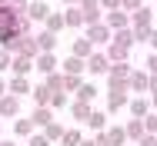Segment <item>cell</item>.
I'll return each mask as SVG.
<instances>
[{"label": "cell", "mask_w": 157, "mask_h": 146, "mask_svg": "<svg viewBox=\"0 0 157 146\" xmlns=\"http://www.w3.org/2000/svg\"><path fill=\"white\" fill-rule=\"evenodd\" d=\"M30 70H37L30 57H13V63H10V73H13V77H27Z\"/></svg>", "instance_id": "cell-18"}, {"label": "cell", "mask_w": 157, "mask_h": 146, "mask_svg": "<svg viewBox=\"0 0 157 146\" xmlns=\"http://www.w3.org/2000/svg\"><path fill=\"white\" fill-rule=\"evenodd\" d=\"M54 47H57V33L40 30V33H37V50H40V53H54Z\"/></svg>", "instance_id": "cell-15"}, {"label": "cell", "mask_w": 157, "mask_h": 146, "mask_svg": "<svg viewBox=\"0 0 157 146\" xmlns=\"http://www.w3.org/2000/svg\"><path fill=\"white\" fill-rule=\"evenodd\" d=\"M87 70V60H80V57H67L60 63V73H67V77H80Z\"/></svg>", "instance_id": "cell-13"}, {"label": "cell", "mask_w": 157, "mask_h": 146, "mask_svg": "<svg viewBox=\"0 0 157 146\" xmlns=\"http://www.w3.org/2000/svg\"><path fill=\"white\" fill-rule=\"evenodd\" d=\"M140 146H157V136H154V133H147V136L140 140Z\"/></svg>", "instance_id": "cell-44"}, {"label": "cell", "mask_w": 157, "mask_h": 146, "mask_svg": "<svg viewBox=\"0 0 157 146\" xmlns=\"http://www.w3.org/2000/svg\"><path fill=\"white\" fill-rule=\"evenodd\" d=\"M63 27H67V23H63V13H60V10H57V13H50V17H47V23H44V30H50V33H60Z\"/></svg>", "instance_id": "cell-26"}, {"label": "cell", "mask_w": 157, "mask_h": 146, "mask_svg": "<svg viewBox=\"0 0 157 146\" xmlns=\"http://www.w3.org/2000/svg\"><path fill=\"white\" fill-rule=\"evenodd\" d=\"M140 7H144V0H124V7H121V10L134 13V10H140Z\"/></svg>", "instance_id": "cell-41"}, {"label": "cell", "mask_w": 157, "mask_h": 146, "mask_svg": "<svg viewBox=\"0 0 157 146\" xmlns=\"http://www.w3.org/2000/svg\"><path fill=\"white\" fill-rule=\"evenodd\" d=\"M80 87H84L80 77H67V73H63V93H77Z\"/></svg>", "instance_id": "cell-33"}, {"label": "cell", "mask_w": 157, "mask_h": 146, "mask_svg": "<svg viewBox=\"0 0 157 146\" xmlns=\"http://www.w3.org/2000/svg\"><path fill=\"white\" fill-rule=\"evenodd\" d=\"M10 53H13V57H30V60H37V57H40V50H37V37H33V33L17 37V43L10 47Z\"/></svg>", "instance_id": "cell-2"}, {"label": "cell", "mask_w": 157, "mask_h": 146, "mask_svg": "<svg viewBox=\"0 0 157 146\" xmlns=\"http://www.w3.org/2000/svg\"><path fill=\"white\" fill-rule=\"evenodd\" d=\"M80 143H84L80 130H67V133H63V140H60V146H80Z\"/></svg>", "instance_id": "cell-32"}, {"label": "cell", "mask_w": 157, "mask_h": 146, "mask_svg": "<svg viewBox=\"0 0 157 146\" xmlns=\"http://www.w3.org/2000/svg\"><path fill=\"white\" fill-rule=\"evenodd\" d=\"M110 43H121V47H127V50H130V47L137 43V40H134V27H127V30H117Z\"/></svg>", "instance_id": "cell-24"}, {"label": "cell", "mask_w": 157, "mask_h": 146, "mask_svg": "<svg viewBox=\"0 0 157 146\" xmlns=\"http://www.w3.org/2000/svg\"><path fill=\"white\" fill-rule=\"evenodd\" d=\"M87 126H90V130H97V133H104V130H107V113H104V110H94V113H90V119H87Z\"/></svg>", "instance_id": "cell-25"}, {"label": "cell", "mask_w": 157, "mask_h": 146, "mask_svg": "<svg viewBox=\"0 0 157 146\" xmlns=\"http://www.w3.org/2000/svg\"><path fill=\"white\" fill-rule=\"evenodd\" d=\"M7 93H13V96H27V93H33V87H30L27 77H10V80H7Z\"/></svg>", "instance_id": "cell-10"}, {"label": "cell", "mask_w": 157, "mask_h": 146, "mask_svg": "<svg viewBox=\"0 0 157 146\" xmlns=\"http://www.w3.org/2000/svg\"><path fill=\"white\" fill-rule=\"evenodd\" d=\"M33 130H37V126H33L30 116H17L13 119V133H17V136H33Z\"/></svg>", "instance_id": "cell-23"}, {"label": "cell", "mask_w": 157, "mask_h": 146, "mask_svg": "<svg viewBox=\"0 0 157 146\" xmlns=\"http://www.w3.org/2000/svg\"><path fill=\"white\" fill-rule=\"evenodd\" d=\"M104 53H107L110 63H127V53H130V50L121 47V43H107V50H104Z\"/></svg>", "instance_id": "cell-19"}, {"label": "cell", "mask_w": 157, "mask_h": 146, "mask_svg": "<svg viewBox=\"0 0 157 146\" xmlns=\"http://www.w3.org/2000/svg\"><path fill=\"white\" fill-rule=\"evenodd\" d=\"M144 130H147V133H154V136H157V113H151V116L144 119Z\"/></svg>", "instance_id": "cell-38"}, {"label": "cell", "mask_w": 157, "mask_h": 146, "mask_svg": "<svg viewBox=\"0 0 157 146\" xmlns=\"http://www.w3.org/2000/svg\"><path fill=\"white\" fill-rule=\"evenodd\" d=\"M80 10H90V7H100V0H77Z\"/></svg>", "instance_id": "cell-43"}, {"label": "cell", "mask_w": 157, "mask_h": 146, "mask_svg": "<svg viewBox=\"0 0 157 146\" xmlns=\"http://www.w3.org/2000/svg\"><path fill=\"white\" fill-rule=\"evenodd\" d=\"M0 146H17V143H10V140H7V143H0Z\"/></svg>", "instance_id": "cell-52"}, {"label": "cell", "mask_w": 157, "mask_h": 146, "mask_svg": "<svg viewBox=\"0 0 157 146\" xmlns=\"http://www.w3.org/2000/svg\"><path fill=\"white\" fill-rule=\"evenodd\" d=\"M84 23H87V27H94V23H104V10H100V7H90V10H84Z\"/></svg>", "instance_id": "cell-30"}, {"label": "cell", "mask_w": 157, "mask_h": 146, "mask_svg": "<svg viewBox=\"0 0 157 146\" xmlns=\"http://www.w3.org/2000/svg\"><path fill=\"white\" fill-rule=\"evenodd\" d=\"M0 116H20V96H13V93H7V96H0Z\"/></svg>", "instance_id": "cell-9"}, {"label": "cell", "mask_w": 157, "mask_h": 146, "mask_svg": "<svg viewBox=\"0 0 157 146\" xmlns=\"http://www.w3.org/2000/svg\"><path fill=\"white\" fill-rule=\"evenodd\" d=\"M30 119H33V126H40V130H47V126L54 123V110H50V106H33Z\"/></svg>", "instance_id": "cell-14"}, {"label": "cell", "mask_w": 157, "mask_h": 146, "mask_svg": "<svg viewBox=\"0 0 157 146\" xmlns=\"http://www.w3.org/2000/svg\"><path fill=\"white\" fill-rule=\"evenodd\" d=\"M10 3H13V0H0V7H10Z\"/></svg>", "instance_id": "cell-51"}, {"label": "cell", "mask_w": 157, "mask_h": 146, "mask_svg": "<svg viewBox=\"0 0 157 146\" xmlns=\"http://www.w3.org/2000/svg\"><path fill=\"white\" fill-rule=\"evenodd\" d=\"M130 83L127 80H107V110L110 113H117V110H124L127 103H130Z\"/></svg>", "instance_id": "cell-1"}, {"label": "cell", "mask_w": 157, "mask_h": 146, "mask_svg": "<svg viewBox=\"0 0 157 146\" xmlns=\"http://www.w3.org/2000/svg\"><path fill=\"white\" fill-rule=\"evenodd\" d=\"M94 143H97V146H110V136H107V130H104V133H97V136H94Z\"/></svg>", "instance_id": "cell-42"}, {"label": "cell", "mask_w": 157, "mask_h": 146, "mask_svg": "<svg viewBox=\"0 0 157 146\" xmlns=\"http://www.w3.org/2000/svg\"><path fill=\"white\" fill-rule=\"evenodd\" d=\"M50 13H54V10H50L44 0H33V3H30V20H33V23H47Z\"/></svg>", "instance_id": "cell-17"}, {"label": "cell", "mask_w": 157, "mask_h": 146, "mask_svg": "<svg viewBox=\"0 0 157 146\" xmlns=\"http://www.w3.org/2000/svg\"><path fill=\"white\" fill-rule=\"evenodd\" d=\"M151 106H154V110H157V93H151Z\"/></svg>", "instance_id": "cell-49"}, {"label": "cell", "mask_w": 157, "mask_h": 146, "mask_svg": "<svg viewBox=\"0 0 157 146\" xmlns=\"http://www.w3.org/2000/svg\"><path fill=\"white\" fill-rule=\"evenodd\" d=\"M63 23H67V27H84V10H80V7H67V10H63Z\"/></svg>", "instance_id": "cell-20"}, {"label": "cell", "mask_w": 157, "mask_h": 146, "mask_svg": "<svg viewBox=\"0 0 157 146\" xmlns=\"http://www.w3.org/2000/svg\"><path fill=\"white\" fill-rule=\"evenodd\" d=\"M67 106V93H54L50 96V110H63Z\"/></svg>", "instance_id": "cell-35"}, {"label": "cell", "mask_w": 157, "mask_h": 146, "mask_svg": "<svg viewBox=\"0 0 157 146\" xmlns=\"http://www.w3.org/2000/svg\"><path fill=\"white\" fill-rule=\"evenodd\" d=\"M127 110H130V116H134V119H147L154 106H151V96H134V100L127 103Z\"/></svg>", "instance_id": "cell-7"}, {"label": "cell", "mask_w": 157, "mask_h": 146, "mask_svg": "<svg viewBox=\"0 0 157 146\" xmlns=\"http://www.w3.org/2000/svg\"><path fill=\"white\" fill-rule=\"evenodd\" d=\"M30 96H33V106H50V96H54V93L47 90V83H37Z\"/></svg>", "instance_id": "cell-22"}, {"label": "cell", "mask_w": 157, "mask_h": 146, "mask_svg": "<svg viewBox=\"0 0 157 146\" xmlns=\"http://www.w3.org/2000/svg\"><path fill=\"white\" fill-rule=\"evenodd\" d=\"M33 66H37L44 77H50V73H57V66H60V63H57V57H54V53H40V57L33 60Z\"/></svg>", "instance_id": "cell-12"}, {"label": "cell", "mask_w": 157, "mask_h": 146, "mask_svg": "<svg viewBox=\"0 0 157 146\" xmlns=\"http://www.w3.org/2000/svg\"><path fill=\"white\" fill-rule=\"evenodd\" d=\"M144 70H147L151 77H157V53H151V57H147V63H144Z\"/></svg>", "instance_id": "cell-40"}, {"label": "cell", "mask_w": 157, "mask_h": 146, "mask_svg": "<svg viewBox=\"0 0 157 146\" xmlns=\"http://www.w3.org/2000/svg\"><path fill=\"white\" fill-rule=\"evenodd\" d=\"M151 93H157V77H151Z\"/></svg>", "instance_id": "cell-47"}, {"label": "cell", "mask_w": 157, "mask_h": 146, "mask_svg": "<svg viewBox=\"0 0 157 146\" xmlns=\"http://www.w3.org/2000/svg\"><path fill=\"white\" fill-rule=\"evenodd\" d=\"M94 47H100V43H110L114 40V30L107 27V23H94V27H87V33H84Z\"/></svg>", "instance_id": "cell-4"}, {"label": "cell", "mask_w": 157, "mask_h": 146, "mask_svg": "<svg viewBox=\"0 0 157 146\" xmlns=\"http://www.w3.org/2000/svg\"><path fill=\"white\" fill-rule=\"evenodd\" d=\"M87 73H94V77H100V73H110V60H107V53H90V60H87Z\"/></svg>", "instance_id": "cell-8"}, {"label": "cell", "mask_w": 157, "mask_h": 146, "mask_svg": "<svg viewBox=\"0 0 157 146\" xmlns=\"http://www.w3.org/2000/svg\"><path fill=\"white\" fill-rule=\"evenodd\" d=\"M94 96H97V87H90V83H84V87L77 90V100H80V103H90Z\"/></svg>", "instance_id": "cell-34"}, {"label": "cell", "mask_w": 157, "mask_h": 146, "mask_svg": "<svg viewBox=\"0 0 157 146\" xmlns=\"http://www.w3.org/2000/svg\"><path fill=\"white\" fill-rule=\"evenodd\" d=\"M80 146H97V143H94V140H84V143H80Z\"/></svg>", "instance_id": "cell-50"}, {"label": "cell", "mask_w": 157, "mask_h": 146, "mask_svg": "<svg viewBox=\"0 0 157 146\" xmlns=\"http://www.w3.org/2000/svg\"><path fill=\"white\" fill-rule=\"evenodd\" d=\"M63 7H77V0H60Z\"/></svg>", "instance_id": "cell-48"}, {"label": "cell", "mask_w": 157, "mask_h": 146, "mask_svg": "<svg viewBox=\"0 0 157 146\" xmlns=\"http://www.w3.org/2000/svg\"><path fill=\"white\" fill-rule=\"evenodd\" d=\"M124 7V0H100V10L107 13V10H121Z\"/></svg>", "instance_id": "cell-37"}, {"label": "cell", "mask_w": 157, "mask_h": 146, "mask_svg": "<svg viewBox=\"0 0 157 146\" xmlns=\"http://www.w3.org/2000/svg\"><path fill=\"white\" fill-rule=\"evenodd\" d=\"M124 133H127V140H137V143H140V140L147 136L144 119H127V123H124Z\"/></svg>", "instance_id": "cell-16"}, {"label": "cell", "mask_w": 157, "mask_h": 146, "mask_svg": "<svg viewBox=\"0 0 157 146\" xmlns=\"http://www.w3.org/2000/svg\"><path fill=\"white\" fill-rule=\"evenodd\" d=\"M107 136H110V146H124V143H127L124 126H107Z\"/></svg>", "instance_id": "cell-29"}, {"label": "cell", "mask_w": 157, "mask_h": 146, "mask_svg": "<svg viewBox=\"0 0 157 146\" xmlns=\"http://www.w3.org/2000/svg\"><path fill=\"white\" fill-rule=\"evenodd\" d=\"M127 83H130V93L144 96V93H151V73H147V70H134Z\"/></svg>", "instance_id": "cell-5"}, {"label": "cell", "mask_w": 157, "mask_h": 146, "mask_svg": "<svg viewBox=\"0 0 157 146\" xmlns=\"http://www.w3.org/2000/svg\"><path fill=\"white\" fill-rule=\"evenodd\" d=\"M94 53V43L87 40V37H77L74 43H70V57H80V60H90Z\"/></svg>", "instance_id": "cell-11"}, {"label": "cell", "mask_w": 157, "mask_h": 146, "mask_svg": "<svg viewBox=\"0 0 157 146\" xmlns=\"http://www.w3.org/2000/svg\"><path fill=\"white\" fill-rule=\"evenodd\" d=\"M0 96H7V80L0 77Z\"/></svg>", "instance_id": "cell-46"}, {"label": "cell", "mask_w": 157, "mask_h": 146, "mask_svg": "<svg viewBox=\"0 0 157 146\" xmlns=\"http://www.w3.org/2000/svg\"><path fill=\"white\" fill-rule=\"evenodd\" d=\"M44 83H47V90H50V93H63V73L57 70V73L44 77Z\"/></svg>", "instance_id": "cell-27"}, {"label": "cell", "mask_w": 157, "mask_h": 146, "mask_svg": "<svg viewBox=\"0 0 157 146\" xmlns=\"http://www.w3.org/2000/svg\"><path fill=\"white\" fill-rule=\"evenodd\" d=\"M130 73H134V66H130V63H110L107 80H130Z\"/></svg>", "instance_id": "cell-21"}, {"label": "cell", "mask_w": 157, "mask_h": 146, "mask_svg": "<svg viewBox=\"0 0 157 146\" xmlns=\"http://www.w3.org/2000/svg\"><path fill=\"white\" fill-rule=\"evenodd\" d=\"M63 133H67V130H63L60 123H57V119H54V123H50V126L44 130V136H47L50 143H60V140H63Z\"/></svg>", "instance_id": "cell-28"}, {"label": "cell", "mask_w": 157, "mask_h": 146, "mask_svg": "<svg viewBox=\"0 0 157 146\" xmlns=\"http://www.w3.org/2000/svg\"><path fill=\"white\" fill-rule=\"evenodd\" d=\"M104 23L114 30V33H117V30H127L130 27V13H127V10H107V13H104Z\"/></svg>", "instance_id": "cell-6"}, {"label": "cell", "mask_w": 157, "mask_h": 146, "mask_svg": "<svg viewBox=\"0 0 157 146\" xmlns=\"http://www.w3.org/2000/svg\"><path fill=\"white\" fill-rule=\"evenodd\" d=\"M70 113H74V119H90L94 110H90V103H80V100H77V103L70 106Z\"/></svg>", "instance_id": "cell-31"}, {"label": "cell", "mask_w": 157, "mask_h": 146, "mask_svg": "<svg viewBox=\"0 0 157 146\" xmlns=\"http://www.w3.org/2000/svg\"><path fill=\"white\" fill-rule=\"evenodd\" d=\"M10 63H13V53L0 47V70H10Z\"/></svg>", "instance_id": "cell-36"}, {"label": "cell", "mask_w": 157, "mask_h": 146, "mask_svg": "<svg viewBox=\"0 0 157 146\" xmlns=\"http://www.w3.org/2000/svg\"><path fill=\"white\" fill-rule=\"evenodd\" d=\"M151 47H154V53H157V27L151 30Z\"/></svg>", "instance_id": "cell-45"}, {"label": "cell", "mask_w": 157, "mask_h": 146, "mask_svg": "<svg viewBox=\"0 0 157 146\" xmlns=\"http://www.w3.org/2000/svg\"><path fill=\"white\" fill-rule=\"evenodd\" d=\"M130 27L134 30H154V10H151L147 3H144L140 10H134V13H130Z\"/></svg>", "instance_id": "cell-3"}, {"label": "cell", "mask_w": 157, "mask_h": 146, "mask_svg": "<svg viewBox=\"0 0 157 146\" xmlns=\"http://www.w3.org/2000/svg\"><path fill=\"white\" fill-rule=\"evenodd\" d=\"M27 146H50V140H47L44 133H33V136H30V143H27Z\"/></svg>", "instance_id": "cell-39"}]
</instances>
